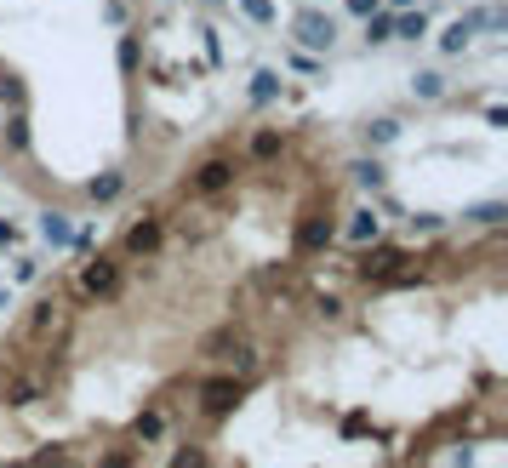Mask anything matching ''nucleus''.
<instances>
[{
	"instance_id": "f257e3e1",
	"label": "nucleus",
	"mask_w": 508,
	"mask_h": 468,
	"mask_svg": "<svg viewBox=\"0 0 508 468\" xmlns=\"http://www.w3.org/2000/svg\"><path fill=\"white\" fill-rule=\"evenodd\" d=\"M411 269V251L406 246H360V263H354V274L366 286H394V274H406Z\"/></svg>"
},
{
	"instance_id": "f03ea898",
	"label": "nucleus",
	"mask_w": 508,
	"mask_h": 468,
	"mask_svg": "<svg viewBox=\"0 0 508 468\" xmlns=\"http://www.w3.org/2000/svg\"><path fill=\"white\" fill-rule=\"evenodd\" d=\"M291 35H298L303 52H331L337 46V17L320 12V6H303L298 17H291Z\"/></svg>"
},
{
	"instance_id": "7ed1b4c3",
	"label": "nucleus",
	"mask_w": 508,
	"mask_h": 468,
	"mask_svg": "<svg viewBox=\"0 0 508 468\" xmlns=\"http://www.w3.org/2000/svg\"><path fill=\"white\" fill-rule=\"evenodd\" d=\"M240 394H246V382H240V377H229V371H218V377H206V382H200V417H211V422H223L229 412L240 406Z\"/></svg>"
},
{
	"instance_id": "20e7f679",
	"label": "nucleus",
	"mask_w": 508,
	"mask_h": 468,
	"mask_svg": "<svg viewBox=\"0 0 508 468\" xmlns=\"http://www.w3.org/2000/svg\"><path fill=\"white\" fill-rule=\"evenodd\" d=\"M240 178V160H229V155H211L195 166V178H188V195H223V188H235Z\"/></svg>"
},
{
	"instance_id": "39448f33",
	"label": "nucleus",
	"mask_w": 508,
	"mask_h": 468,
	"mask_svg": "<svg viewBox=\"0 0 508 468\" xmlns=\"http://www.w3.org/2000/svg\"><path fill=\"white\" fill-rule=\"evenodd\" d=\"M120 291V263L115 258H92L80 269V291L75 297H115Z\"/></svg>"
},
{
	"instance_id": "423d86ee",
	"label": "nucleus",
	"mask_w": 508,
	"mask_h": 468,
	"mask_svg": "<svg viewBox=\"0 0 508 468\" xmlns=\"http://www.w3.org/2000/svg\"><path fill=\"white\" fill-rule=\"evenodd\" d=\"M57 326H63V303L57 297H40V303L29 309V320H24V343H46Z\"/></svg>"
},
{
	"instance_id": "0eeeda50",
	"label": "nucleus",
	"mask_w": 508,
	"mask_h": 468,
	"mask_svg": "<svg viewBox=\"0 0 508 468\" xmlns=\"http://www.w3.org/2000/svg\"><path fill=\"white\" fill-rule=\"evenodd\" d=\"M337 240V223L326 218V211H309V218L298 223V251H303V258H309V251H326Z\"/></svg>"
},
{
	"instance_id": "6e6552de",
	"label": "nucleus",
	"mask_w": 508,
	"mask_h": 468,
	"mask_svg": "<svg viewBox=\"0 0 508 468\" xmlns=\"http://www.w3.org/2000/svg\"><path fill=\"white\" fill-rule=\"evenodd\" d=\"M160 240H166V223H160V218H143V223L126 229V251H132V258H149V251H160Z\"/></svg>"
},
{
	"instance_id": "1a4fd4ad",
	"label": "nucleus",
	"mask_w": 508,
	"mask_h": 468,
	"mask_svg": "<svg viewBox=\"0 0 508 468\" xmlns=\"http://www.w3.org/2000/svg\"><path fill=\"white\" fill-rule=\"evenodd\" d=\"M343 234H349V246H371V240H383V218H377L371 206H360L354 218L343 223Z\"/></svg>"
},
{
	"instance_id": "9d476101",
	"label": "nucleus",
	"mask_w": 508,
	"mask_h": 468,
	"mask_svg": "<svg viewBox=\"0 0 508 468\" xmlns=\"http://www.w3.org/2000/svg\"><path fill=\"white\" fill-rule=\"evenodd\" d=\"M469 40H474V12H462L457 24H452L446 35H440V52H446V57H457V52H469Z\"/></svg>"
},
{
	"instance_id": "9b49d317",
	"label": "nucleus",
	"mask_w": 508,
	"mask_h": 468,
	"mask_svg": "<svg viewBox=\"0 0 508 468\" xmlns=\"http://www.w3.org/2000/svg\"><path fill=\"white\" fill-rule=\"evenodd\" d=\"M349 172H354V183L366 188V195H383V188H389V172H383V160H354Z\"/></svg>"
},
{
	"instance_id": "f8f14e48",
	"label": "nucleus",
	"mask_w": 508,
	"mask_h": 468,
	"mask_svg": "<svg viewBox=\"0 0 508 468\" xmlns=\"http://www.w3.org/2000/svg\"><path fill=\"white\" fill-rule=\"evenodd\" d=\"M40 240H46V246H69L75 240V223L63 218V211H40Z\"/></svg>"
},
{
	"instance_id": "ddd939ff",
	"label": "nucleus",
	"mask_w": 508,
	"mask_h": 468,
	"mask_svg": "<svg viewBox=\"0 0 508 468\" xmlns=\"http://www.w3.org/2000/svg\"><path fill=\"white\" fill-rule=\"evenodd\" d=\"M251 103H258V109L280 103V69H258V75H251Z\"/></svg>"
},
{
	"instance_id": "4468645a",
	"label": "nucleus",
	"mask_w": 508,
	"mask_h": 468,
	"mask_svg": "<svg viewBox=\"0 0 508 468\" xmlns=\"http://www.w3.org/2000/svg\"><path fill=\"white\" fill-rule=\"evenodd\" d=\"M411 97L440 103V97H446V75H440V69H417V75H411Z\"/></svg>"
},
{
	"instance_id": "2eb2a0df",
	"label": "nucleus",
	"mask_w": 508,
	"mask_h": 468,
	"mask_svg": "<svg viewBox=\"0 0 508 468\" xmlns=\"http://www.w3.org/2000/svg\"><path fill=\"white\" fill-rule=\"evenodd\" d=\"M86 195H92L97 206L120 200V195H126V172H103V178H92V183H86Z\"/></svg>"
},
{
	"instance_id": "dca6fc26",
	"label": "nucleus",
	"mask_w": 508,
	"mask_h": 468,
	"mask_svg": "<svg viewBox=\"0 0 508 468\" xmlns=\"http://www.w3.org/2000/svg\"><path fill=\"white\" fill-rule=\"evenodd\" d=\"M160 434H166V412H137L132 417V440L137 445H155Z\"/></svg>"
},
{
	"instance_id": "f3484780",
	"label": "nucleus",
	"mask_w": 508,
	"mask_h": 468,
	"mask_svg": "<svg viewBox=\"0 0 508 468\" xmlns=\"http://www.w3.org/2000/svg\"><path fill=\"white\" fill-rule=\"evenodd\" d=\"M360 24H366V46H389V40H394V17L383 6H377L371 17H360Z\"/></svg>"
},
{
	"instance_id": "a211bd4d",
	"label": "nucleus",
	"mask_w": 508,
	"mask_h": 468,
	"mask_svg": "<svg viewBox=\"0 0 508 468\" xmlns=\"http://www.w3.org/2000/svg\"><path fill=\"white\" fill-rule=\"evenodd\" d=\"M429 35V12H406L400 6V17H394V40H422Z\"/></svg>"
},
{
	"instance_id": "6ab92c4d",
	"label": "nucleus",
	"mask_w": 508,
	"mask_h": 468,
	"mask_svg": "<svg viewBox=\"0 0 508 468\" xmlns=\"http://www.w3.org/2000/svg\"><path fill=\"white\" fill-rule=\"evenodd\" d=\"M235 6H240L258 29H274V24H280V6H274V0H235Z\"/></svg>"
},
{
	"instance_id": "aec40b11",
	"label": "nucleus",
	"mask_w": 508,
	"mask_h": 468,
	"mask_svg": "<svg viewBox=\"0 0 508 468\" xmlns=\"http://www.w3.org/2000/svg\"><path fill=\"white\" fill-rule=\"evenodd\" d=\"M40 394H46V389H40V377H24V382H12V389H6V406L24 412V406H35Z\"/></svg>"
},
{
	"instance_id": "412c9836",
	"label": "nucleus",
	"mask_w": 508,
	"mask_h": 468,
	"mask_svg": "<svg viewBox=\"0 0 508 468\" xmlns=\"http://www.w3.org/2000/svg\"><path fill=\"white\" fill-rule=\"evenodd\" d=\"M394 137H400V120H394V115H377V120L366 126V143H371V148H389Z\"/></svg>"
},
{
	"instance_id": "4be33fe9",
	"label": "nucleus",
	"mask_w": 508,
	"mask_h": 468,
	"mask_svg": "<svg viewBox=\"0 0 508 468\" xmlns=\"http://www.w3.org/2000/svg\"><path fill=\"white\" fill-rule=\"evenodd\" d=\"M6 148H12V155H29V120H24V109H12V120H6Z\"/></svg>"
},
{
	"instance_id": "5701e85b",
	"label": "nucleus",
	"mask_w": 508,
	"mask_h": 468,
	"mask_svg": "<svg viewBox=\"0 0 508 468\" xmlns=\"http://www.w3.org/2000/svg\"><path fill=\"white\" fill-rule=\"evenodd\" d=\"M286 148V137L280 132H251V160H274Z\"/></svg>"
},
{
	"instance_id": "b1692460",
	"label": "nucleus",
	"mask_w": 508,
	"mask_h": 468,
	"mask_svg": "<svg viewBox=\"0 0 508 468\" xmlns=\"http://www.w3.org/2000/svg\"><path fill=\"white\" fill-rule=\"evenodd\" d=\"M462 218L480 223V229H497V223L508 218V206H503V200H485V206H474V211H462Z\"/></svg>"
},
{
	"instance_id": "393cba45",
	"label": "nucleus",
	"mask_w": 508,
	"mask_h": 468,
	"mask_svg": "<svg viewBox=\"0 0 508 468\" xmlns=\"http://www.w3.org/2000/svg\"><path fill=\"white\" fill-rule=\"evenodd\" d=\"M172 468H211L206 445H178V452H172Z\"/></svg>"
},
{
	"instance_id": "a878e982",
	"label": "nucleus",
	"mask_w": 508,
	"mask_h": 468,
	"mask_svg": "<svg viewBox=\"0 0 508 468\" xmlns=\"http://www.w3.org/2000/svg\"><path fill=\"white\" fill-rule=\"evenodd\" d=\"M474 29L503 35V29H508V12H503V6H480V12H474Z\"/></svg>"
},
{
	"instance_id": "bb28decb",
	"label": "nucleus",
	"mask_w": 508,
	"mask_h": 468,
	"mask_svg": "<svg viewBox=\"0 0 508 468\" xmlns=\"http://www.w3.org/2000/svg\"><path fill=\"white\" fill-rule=\"evenodd\" d=\"M0 103H12V109H24V80L0 69Z\"/></svg>"
},
{
	"instance_id": "cd10ccee",
	"label": "nucleus",
	"mask_w": 508,
	"mask_h": 468,
	"mask_svg": "<svg viewBox=\"0 0 508 468\" xmlns=\"http://www.w3.org/2000/svg\"><path fill=\"white\" fill-rule=\"evenodd\" d=\"M97 468H137V445H120V452H103Z\"/></svg>"
},
{
	"instance_id": "c85d7f7f",
	"label": "nucleus",
	"mask_w": 508,
	"mask_h": 468,
	"mask_svg": "<svg viewBox=\"0 0 508 468\" xmlns=\"http://www.w3.org/2000/svg\"><path fill=\"white\" fill-rule=\"evenodd\" d=\"M411 223V234H440L446 229V218H434V211H417V218H406Z\"/></svg>"
},
{
	"instance_id": "c756f323",
	"label": "nucleus",
	"mask_w": 508,
	"mask_h": 468,
	"mask_svg": "<svg viewBox=\"0 0 508 468\" xmlns=\"http://www.w3.org/2000/svg\"><path fill=\"white\" fill-rule=\"evenodd\" d=\"M115 57H120V69L132 75V69H137V35H120V52H115Z\"/></svg>"
},
{
	"instance_id": "7c9ffc66",
	"label": "nucleus",
	"mask_w": 508,
	"mask_h": 468,
	"mask_svg": "<svg viewBox=\"0 0 508 468\" xmlns=\"http://www.w3.org/2000/svg\"><path fill=\"white\" fill-rule=\"evenodd\" d=\"M35 274H40V263H35V258H17V263H12V286H29Z\"/></svg>"
},
{
	"instance_id": "2f4dec72",
	"label": "nucleus",
	"mask_w": 508,
	"mask_h": 468,
	"mask_svg": "<svg viewBox=\"0 0 508 468\" xmlns=\"http://www.w3.org/2000/svg\"><path fill=\"white\" fill-rule=\"evenodd\" d=\"M314 309H320V320H343V303H337V297H320Z\"/></svg>"
},
{
	"instance_id": "473e14b6",
	"label": "nucleus",
	"mask_w": 508,
	"mask_h": 468,
	"mask_svg": "<svg viewBox=\"0 0 508 468\" xmlns=\"http://www.w3.org/2000/svg\"><path fill=\"white\" fill-rule=\"evenodd\" d=\"M485 126H492V132H503V126H508V109H503V103H492V109H485Z\"/></svg>"
},
{
	"instance_id": "72a5a7b5",
	"label": "nucleus",
	"mask_w": 508,
	"mask_h": 468,
	"mask_svg": "<svg viewBox=\"0 0 508 468\" xmlns=\"http://www.w3.org/2000/svg\"><path fill=\"white\" fill-rule=\"evenodd\" d=\"M291 69H303V75H320V63H314L309 52H291Z\"/></svg>"
},
{
	"instance_id": "f704fd0d",
	"label": "nucleus",
	"mask_w": 508,
	"mask_h": 468,
	"mask_svg": "<svg viewBox=\"0 0 508 468\" xmlns=\"http://www.w3.org/2000/svg\"><path fill=\"white\" fill-rule=\"evenodd\" d=\"M377 6H383V0H349V12H354V17H371Z\"/></svg>"
},
{
	"instance_id": "c9c22d12",
	"label": "nucleus",
	"mask_w": 508,
	"mask_h": 468,
	"mask_svg": "<svg viewBox=\"0 0 508 468\" xmlns=\"http://www.w3.org/2000/svg\"><path fill=\"white\" fill-rule=\"evenodd\" d=\"M6 246H17V223L0 218V251H6Z\"/></svg>"
},
{
	"instance_id": "e433bc0d",
	"label": "nucleus",
	"mask_w": 508,
	"mask_h": 468,
	"mask_svg": "<svg viewBox=\"0 0 508 468\" xmlns=\"http://www.w3.org/2000/svg\"><path fill=\"white\" fill-rule=\"evenodd\" d=\"M389 6H411V0H389Z\"/></svg>"
},
{
	"instance_id": "4c0bfd02",
	"label": "nucleus",
	"mask_w": 508,
	"mask_h": 468,
	"mask_svg": "<svg viewBox=\"0 0 508 468\" xmlns=\"http://www.w3.org/2000/svg\"><path fill=\"white\" fill-rule=\"evenodd\" d=\"M206 6H229V0H206Z\"/></svg>"
},
{
	"instance_id": "58836bf2",
	"label": "nucleus",
	"mask_w": 508,
	"mask_h": 468,
	"mask_svg": "<svg viewBox=\"0 0 508 468\" xmlns=\"http://www.w3.org/2000/svg\"><path fill=\"white\" fill-rule=\"evenodd\" d=\"M0 69H6V63H0Z\"/></svg>"
}]
</instances>
